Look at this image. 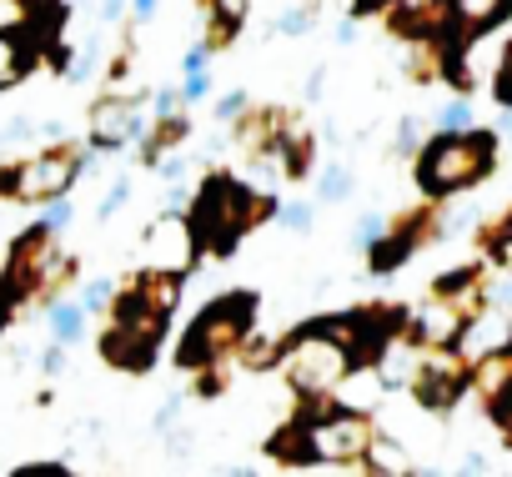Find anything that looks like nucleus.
Masks as SVG:
<instances>
[{"label": "nucleus", "instance_id": "22", "mask_svg": "<svg viewBox=\"0 0 512 477\" xmlns=\"http://www.w3.org/2000/svg\"><path fill=\"white\" fill-rule=\"evenodd\" d=\"M312 26H317V0H307V6H297V11H287V16H277V21H272V31H277V36H287V41L307 36Z\"/></svg>", "mask_w": 512, "mask_h": 477}, {"label": "nucleus", "instance_id": "6", "mask_svg": "<svg viewBox=\"0 0 512 477\" xmlns=\"http://www.w3.org/2000/svg\"><path fill=\"white\" fill-rule=\"evenodd\" d=\"M161 332H166V312L146 307L136 292H116V307H111V327L101 337V352H106V362L141 372V367H151V357L161 347Z\"/></svg>", "mask_w": 512, "mask_h": 477}, {"label": "nucleus", "instance_id": "9", "mask_svg": "<svg viewBox=\"0 0 512 477\" xmlns=\"http://www.w3.org/2000/svg\"><path fill=\"white\" fill-rule=\"evenodd\" d=\"M141 136H146V121L131 96L106 91L91 106V151H121V146H136Z\"/></svg>", "mask_w": 512, "mask_h": 477}, {"label": "nucleus", "instance_id": "25", "mask_svg": "<svg viewBox=\"0 0 512 477\" xmlns=\"http://www.w3.org/2000/svg\"><path fill=\"white\" fill-rule=\"evenodd\" d=\"M422 131H427V121H422V116H402V126H397V141H392V151H397V156H417V151H422V141H427Z\"/></svg>", "mask_w": 512, "mask_h": 477}, {"label": "nucleus", "instance_id": "12", "mask_svg": "<svg viewBox=\"0 0 512 477\" xmlns=\"http://www.w3.org/2000/svg\"><path fill=\"white\" fill-rule=\"evenodd\" d=\"M282 136H287V116H282V111H267V106L251 111V106H246V111L236 116V141H241L251 156H277V151H282Z\"/></svg>", "mask_w": 512, "mask_h": 477}, {"label": "nucleus", "instance_id": "23", "mask_svg": "<svg viewBox=\"0 0 512 477\" xmlns=\"http://www.w3.org/2000/svg\"><path fill=\"white\" fill-rule=\"evenodd\" d=\"M116 292H121V287H116L111 277H96V282H86L81 307H86L91 317H101V312H111V307H116Z\"/></svg>", "mask_w": 512, "mask_h": 477}, {"label": "nucleus", "instance_id": "33", "mask_svg": "<svg viewBox=\"0 0 512 477\" xmlns=\"http://www.w3.org/2000/svg\"><path fill=\"white\" fill-rule=\"evenodd\" d=\"M497 106H512V46H507L502 71H497Z\"/></svg>", "mask_w": 512, "mask_h": 477}, {"label": "nucleus", "instance_id": "44", "mask_svg": "<svg viewBox=\"0 0 512 477\" xmlns=\"http://www.w3.org/2000/svg\"><path fill=\"white\" fill-rule=\"evenodd\" d=\"M322 86H327V71H312V81H307V96L317 101V96H322Z\"/></svg>", "mask_w": 512, "mask_h": 477}, {"label": "nucleus", "instance_id": "29", "mask_svg": "<svg viewBox=\"0 0 512 477\" xmlns=\"http://www.w3.org/2000/svg\"><path fill=\"white\" fill-rule=\"evenodd\" d=\"M206 96H211V71H186V81H181V101H186V111L201 106Z\"/></svg>", "mask_w": 512, "mask_h": 477}, {"label": "nucleus", "instance_id": "40", "mask_svg": "<svg viewBox=\"0 0 512 477\" xmlns=\"http://www.w3.org/2000/svg\"><path fill=\"white\" fill-rule=\"evenodd\" d=\"M492 136H497V141H512V106H502V116H497Z\"/></svg>", "mask_w": 512, "mask_h": 477}, {"label": "nucleus", "instance_id": "36", "mask_svg": "<svg viewBox=\"0 0 512 477\" xmlns=\"http://www.w3.org/2000/svg\"><path fill=\"white\" fill-rule=\"evenodd\" d=\"M211 66V46L201 41V46H191L186 56H181V71H206Z\"/></svg>", "mask_w": 512, "mask_h": 477}, {"label": "nucleus", "instance_id": "43", "mask_svg": "<svg viewBox=\"0 0 512 477\" xmlns=\"http://www.w3.org/2000/svg\"><path fill=\"white\" fill-rule=\"evenodd\" d=\"M352 41H357V21L347 16V21L337 26V46H352Z\"/></svg>", "mask_w": 512, "mask_h": 477}, {"label": "nucleus", "instance_id": "41", "mask_svg": "<svg viewBox=\"0 0 512 477\" xmlns=\"http://www.w3.org/2000/svg\"><path fill=\"white\" fill-rule=\"evenodd\" d=\"M26 136H31V121H26V116H16V121L6 126V141H26Z\"/></svg>", "mask_w": 512, "mask_h": 477}, {"label": "nucleus", "instance_id": "20", "mask_svg": "<svg viewBox=\"0 0 512 477\" xmlns=\"http://www.w3.org/2000/svg\"><path fill=\"white\" fill-rule=\"evenodd\" d=\"M277 352H282V347H277V342H267V337L256 332V327H251V332L241 337V347H236V357H241L246 367H256V372H262V367H272V362H277Z\"/></svg>", "mask_w": 512, "mask_h": 477}, {"label": "nucleus", "instance_id": "1", "mask_svg": "<svg viewBox=\"0 0 512 477\" xmlns=\"http://www.w3.org/2000/svg\"><path fill=\"white\" fill-rule=\"evenodd\" d=\"M497 166V136L492 131H437L422 141V151L412 156V171H417V186L427 201H447L477 181H487Z\"/></svg>", "mask_w": 512, "mask_h": 477}, {"label": "nucleus", "instance_id": "38", "mask_svg": "<svg viewBox=\"0 0 512 477\" xmlns=\"http://www.w3.org/2000/svg\"><path fill=\"white\" fill-rule=\"evenodd\" d=\"M156 11H161V0H131V21H136V26L156 21Z\"/></svg>", "mask_w": 512, "mask_h": 477}, {"label": "nucleus", "instance_id": "4", "mask_svg": "<svg viewBox=\"0 0 512 477\" xmlns=\"http://www.w3.org/2000/svg\"><path fill=\"white\" fill-rule=\"evenodd\" d=\"M251 317H256V297L251 292H226L216 297L211 307H201V317L186 327L181 347H176V367L196 372L206 362H226L236 357L241 337L251 332Z\"/></svg>", "mask_w": 512, "mask_h": 477}, {"label": "nucleus", "instance_id": "35", "mask_svg": "<svg viewBox=\"0 0 512 477\" xmlns=\"http://www.w3.org/2000/svg\"><path fill=\"white\" fill-rule=\"evenodd\" d=\"M176 412H181V392H171V397L161 402V412H156V432H171V427H176Z\"/></svg>", "mask_w": 512, "mask_h": 477}, {"label": "nucleus", "instance_id": "2", "mask_svg": "<svg viewBox=\"0 0 512 477\" xmlns=\"http://www.w3.org/2000/svg\"><path fill=\"white\" fill-rule=\"evenodd\" d=\"M277 196H256L246 191L241 181H206V191L191 201V231H196V247L201 252H231L241 236L256 226V221H267L277 216Z\"/></svg>", "mask_w": 512, "mask_h": 477}, {"label": "nucleus", "instance_id": "15", "mask_svg": "<svg viewBox=\"0 0 512 477\" xmlns=\"http://www.w3.org/2000/svg\"><path fill=\"white\" fill-rule=\"evenodd\" d=\"M46 327H51V342L76 347V342L86 337V327H91V312L81 307V297H76V302H71V297H51V302H46Z\"/></svg>", "mask_w": 512, "mask_h": 477}, {"label": "nucleus", "instance_id": "31", "mask_svg": "<svg viewBox=\"0 0 512 477\" xmlns=\"http://www.w3.org/2000/svg\"><path fill=\"white\" fill-rule=\"evenodd\" d=\"M181 111H186L181 91H156V101H151V121H166V116H181Z\"/></svg>", "mask_w": 512, "mask_h": 477}, {"label": "nucleus", "instance_id": "19", "mask_svg": "<svg viewBox=\"0 0 512 477\" xmlns=\"http://www.w3.org/2000/svg\"><path fill=\"white\" fill-rule=\"evenodd\" d=\"M482 252L492 257V267L512 272V221L507 216H502V226H487L482 231Z\"/></svg>", "mask_w": 512, "mask_h": 477}, {"label": "nucleus", "instance_id": "5", "mask_svg": "<svg viewBox=\"0 0 512 477\" xmlns=\"http://www.w3.org/2000/svg\"><path fill=\"white\" fill-rule=\"evenodd\" d=\"M96 161L91 146H66V141H51L46 151H36L31 161L0 171V191H6L11 201H51V196H66L81 171Z\"/></svg>", "mask_w": 512, "mask_h": 477}, {"label": "nucleus", "instance_id": "27", "mask_svg": "<svg viewBox=\"0 0 512 477\" xmlns=\"http://www.w3.org/2000/svg\"><path fill=\"white\" fill-rule=\"evenodd\" d=\"M277 221H282L287 231H312L317 206H312V201H287V206H277Z\"/></svg>", "mask_w": 512, "mask_h": 477}, {"label": "nucleus", "instance_id": "21", "mask_svg": "<svg viewBox=\"0 0 512 477\" xmlns=\"http://www.w3.org/2000/svg\"><path fill=\"white\" fill-rule=\"evenodd\" d=\"M432 126H437V131H467V126H472V96H452V101H442L437 116H432Z\"/></svg>", "mask_w": 512, "mask_h": 477}, {"label": "nucleus", "instance_id": "14", "mask_svg": "<svg viewBox=\"0 0 512 477\" xmlns=\"http://www.w3.org/2000/svg\"><path fill=\"white\" fill-rule=\"evenodd\" d=\"M181 277H186V272L146 267V272H141V277H136L126 292H136L146 307H156V312H166V317H171V312H176V302H181Z\"/></svg>", "mask_w": 512, "mask_h": 477}, {"label": "nucleus", "instance_id": "37", "mask_svg": "<svg viewBox=\"0 0 512 477\" xmlns=\"http://www.w3.org/2000/svg\"><path fill=\"white\" fill-rule=\"evenodd\" d=\"M126 11H131V0H101V21H106V26L126 21Z\"/></svg>", "mask_w": 512, "mask_h": 477}, {"label": "nucleus", "instance_id": "11", "mask_svg": "<svg viewBox=\"0 0 512 477\" xmlns=\"http://www.w3.org/2000/svg\"><path fill=\"white\" fill-rule=\"evenodd\" d=\"M467 327H472V322L462 317V307L447 302L442 292H432V302L412 317V332H407V337H412L417 347H457Z\"/></svg>", "mask_w": 512, "mask_h": 477}, {"label": "nucleus", "instance_id": "13", "mask_svg": "<svg viewBox=\"0 0 512 477\" xmlns=\"http://www.w3.org/2000/svg\"><path fill=\"white\" fill-rule=\"evenodd\" d=\"M31 66H36V36L26 26H6L0 31V91L21 86Z\"/></svg>", "mask_w": 512, "mask_h": 477}, {"label": "nucleus", "instance_id": "24", "mask_svg": "<svg viewBox=\"0 0 512 477\" xmlns=\"http://www.w3.org/2000/svg\"><path fill=\"white\" fill-rule=\"evenodd\" d=\"M96 71H101V51H96V46H81V51H76V61H66V66H61V76H66L71 86H86Z\"/></svg>", "mask_w": 512, "mask_h": 477}, {"label": "nucleus", "instance_id": "17", "mask_svg": "<svg viewBox=\"0 0 512 477\" xmlns=\"http://www.w3.org/2000/svg\"><path fill=\"white\" fill-rule=\"evenodd\" d=\"M357 467L362 472H407V457H402L397 442H387L382 432H372V442H367V452H362Z\"/></svg>", "mask_w": 512, "mask_h": 477}, {"label": "nucleus", "instance_id": "30", "mask_svg": "<svg viewBox=\"0 0 512 477\" xmlns=\"http://www.w3.org/2000/svg\"><path fill=\"white\" fill-rule=\"evenodd\" d=\"M126 201H131V176H116V186L101 196V221H111V216H116Z\"/></svg>", "mask_w": 512, "mask_h": 477}, {"label": "nucleus", "instance_id": "10", "mask_svg": "<svg viewBox=\"0 0 512 477\" xmlns=\"http://www.w3.org/2000/svg\"><path fill=\"white\" fill-rule=\"evenodd\" d=\"M146 247H151V262L156 257H166L161 267L166 272H186V267H196V231H191V221L181 216V211H166V216H151V226H146Z\"/></svg>", "mask_w": 512, "mask_h": 477}, {"label": "nucleus", "instance_id": "34", "mask_svg": "<svg viewBox=\"0 0 512 477\" xmlns=\"http://www.w3.org/2000/svg\"><path fill=\"white\" fill-rule=\"evenodd\" d=\"M41 372H46V377H61V372H66V347H61V342H51V347H46Z\"/></svg>", "mask_w": 512, "mask_h": 477}, {"label": "nucleus", "instance_id": "18", "mask_svg": "<svg viewBox=\"0 0 512 477\" xmlns=\"http://www.w3.org/2000/svg\"><path fill=\"white\" fill-rule=\"evenodd\" d=\"M347 196H352V171H347L342 161L322 166V171H317V201H322V206H342Z\"/></svg>", "mask_w": 512, "mask_h": 477}, {"label": "nucleus", "instance_id": "3", "mask_svg": "<svg viewBox=\"0 0 512 477\" xmlns=\"http://www.w3.org/2000/svg\"><path fill=\"white\" fill-rule=\"evenodd\" d=\"M277 367H282V377L292 382L297 397H312V392H337L342 377H347L352 367H362V362L352 357V347H347L342 337H332L322 322H312V327H297V332L282 342Z\"/></svg>", "mask_w": 512, "mask_h": 477}, {"label": "nucleus", "instance_id": "42", "mask_svg": "<svg viewBox=\"0 0 512 477\" xmlns=\"http://www.w3.org/2000/svg\"><path fill=\"white\" fill-rule=\"evenodd\" d=\"M492 412L502 417V427H512V382H507V392H502V402H497Z\"/></svg>", "mask_w": 512, "mask_h": 477}, {"label": "nucleus", "instance_id": "32", "mask_svg": "<svg viewBox=\"0 0 512 477\" xmlns=\"http://www.w3.org/2000/svg\"><path fill=\"white\" fill-rule=\"evenodd\" d=\"M246 106H251V101H246V91H241V86H231V91L216 101V121H236Z\"/></svg>", "mask_w": 512, "mask_h": 477}, {"label": "nucleus", "instance_id": "8", "mask_svg": "<svg viewBox=\"0 0 512 477\" xmlns=\"http://www.w3.org/2000/svg\"><path fill=\"white\" fill-rule=\"evenodd\" d=\"M467 377H472V362L462 347H417V367L407 387L427 412H447L467 392Z\"/></svg>", "mask_w": 512, "mask_h": 477}, {"label": "nucleus", "instance_id": "39", "mask_svg": "<svg viewBox=\"0 0 512 477\" xmlns=\"http://www.w3.org/2000/svg\"><path fill=\"white\" fill-rule=\"evenodd\" d=\"M487 307H502V312H512V277H507V282H497V287L487 292Z\"/></svg>", "mask_w": 512, "mask_h": 477}, {"label": "nucleus", "instance_id": "28", "mask_svg": "<svg viewBox=\"0 0 512 477\" xmlns=\"http://www.w3.org/2000/svg\"><path fill=\"white\" fill-rule=\"evenodd\" d=\"M71 221H76V206H71L66 196H51V201H46V216H41V226L61 236V231H66Z\"/></svg>", "mask_w": 512, "mask_h": 477}, {"label": "nucleus", "instance_id": "7", "mask_svg": "<svg viewBox=\"0 0 512 477\" xmlns=\"http://www.w3.org/2000/svg\"><path fill=\"white\" fill-rule=\"evenodd\" d=\"M372 432H377V422L367 412H357V407H337L327 417L302 422V437H307L312 462H337V467H357L362 452H367V442H372Z\"/></svg>", "mask_w": 512, "mask_h": 477}, {"label": "nucleus", "instance_id": "45", "mask_svg": "<svg viewBox=\"0 0 512 477\" xmlns=\"http://www.w3.org/2000/svg\"><path fill=\"white\" fill-rule=\"evenodd\" d=\"M11 312H16V302H11L6 292H0V327H6V317H11Z\"/></svg>", "mask_w": 512, "mask_h": 477}, {"label": "nucleus", "instance_id": "16", "mask_svg": "<svg viewBox=\"0 0 512 477\" xmlns=\"http://www.w3.org/2000/svg\"><path fill=\"white\" fill-rule=\"evenodd\" d=\"M507 6L512 0H447V16H452V26L462 36H482V31H492L507 16Z\"/></svg>", "mask_w": 512, "mask_h": 477}, {"label": "nucleus", "instance_id": "26", "mask_svg": "<svg viewBox=\"0 0 512 477\" xmlns=\"http://www.w3.org/2000/svg\"><path fill=\"white\" fill-rule=\"evenodd\" d=\"M387 226H392V221H387L382 211H362V216H357V226H352V242H357V247L367 252V247L377 242V236H382Z\"/></svg>", "mask_w": 512, "mask_h": 477}]
</instances>
